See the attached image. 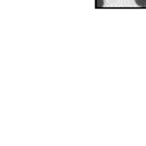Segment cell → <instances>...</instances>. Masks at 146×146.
<instances>
[{"label": "cell", "instance_id": "6da1fadb", "mask_svg": "<svg viewBox=\"0 0 146 146\" xmlns=\"http://www.w3.org/2000/svg\"><path fill=\"white\" fill-rule=\"evenodd\" d=\"M102 6H104V0H95V7L101 9Z\"/></svg>", "mask_w": 146, "mask_h": 146}, {"label": "cell", "instance_id": "7a4b0ae2", "mask_svg": "<svg viewBox=\"0 0 146 146\" xmlns=\"http://www.w3.org/2000/svg\"><path fill=\"white\" fill-rule=\"evenodd\" d=\"M137 6H142V7H146V0H135Z\"/></svg>", "mask_w": 146, "mask_h": 146}]
</instances>
